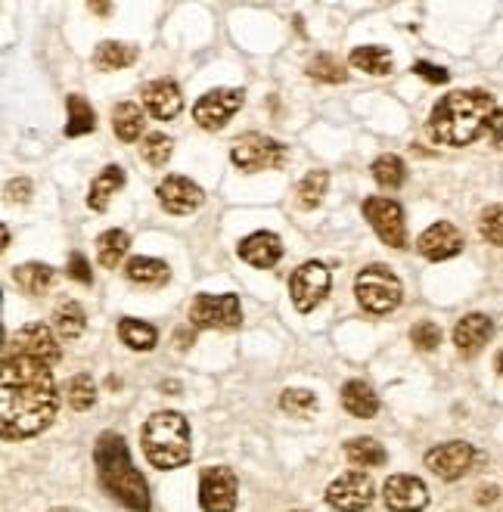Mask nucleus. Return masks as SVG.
<instances>
[{
    "label": "nucleus",
    "instance_id": "11",
    "mask_svg": "<svg viewBox=\"0 0 503 512\" xmlns=\"http://www.w3.org/2000/svg\"><path fill=\"white\" fill-rule=\"evenodd\" d=\"M4 354H22V357H35V360H44V364H59V357H63V348H59L53 329L44 326V323H25L22 329H16V336L10 339L7 351Z\"/></svg>",
    "mask_w": 503,
    "mask_h": 512
},
{
    "label": "nucleus",
    "instance_id": "14",
    "mask_svg": "<svg viewBox=\"0 0 503 512\" xmlns=\"http://www.w3.org/2000/svg\"><path fill=\"white\" fill-rule=\"evenodd\" d=\"M472 463H476V447L466 444V441H448V444H438L426 454V469L445 481H457L463 478Z\"/></svg>",
    "mask_w": 503,
    "mask_h": 512
},
{
    "label": "nucleus",
    "instance_id": "47",
    "mask_svg": "<svg viewBox=\"0 0 503 512\" xmlns=\"http://www.w3.org/2000/svg\"><path fill=\"white\" fill-rule=\"evenodd\" d=\"M497 373H500V376H503V351H500V354H497Z\"/></svg>",
    "mask_w": 503,
    "mask_h": 512
},
{
    "label": "nucleus",
    "instance_id": "38",
    "mask_svg": "<svg viewBox=\"0 0 503 512\" xmlns=\"http://www.w3.org/2000/svg\"><path fill=\"white\" fill-rule=\"evenodd\" d=\"M327 184H330V174L327 171H311L302 177L299 184V205L302 208H317L323 202V196H327Z\"/></svg>",
    "mask_w": 503,
    "mask_h": 512
},
{
    "label": "nucleus",
    "instance_id": "5",
    "mask_svg": "<svg viewBox=\"0 0 503 512\" xmlns=\"http://www.w3.org/2000/svg\"><path fill=\"white\" fill-rule=\"evenodd\" d=\"M354 295H358V305L370 314H392L401 298H404V289H401V280L392 274L386 264H370L364 267L358 280H354Z\"/></svg>",
    "mask_w": 503,
    "mask_h": 512
},
{
    "label": "nucleus",
    "instance_id": "33",
    "mask_svg": "<svg viewBox=\"0 0 503 512\" xmlns=\"http://www.w3.org/2000/svg\"><path fill=\"white\" fill-rule=\"evenodd\" d=\"M370 171H373V180L382 190H398V187H404V180H407V165L392 153L379 156Z\"/></svg>",
    "mask_w": 503,
    "mask_h": 512
},
{
    "label": "nucleus",
    "instance_id": "12",
    "mask_svg": "<svg viewBox=\"0 0 503 512\" xmlns=\"http://www.w3.org/2000/svg\"><path fill=\"white\" fill-rule=\"evenodd\" d=\"M373 478L367 472H345L327 488V503L336 512H364L373 503Z\"/></svg>",
    "mask_w": 503,
    "mask_h": 512
},
{
    "label": "nucleus",
    "instance_id": "19",
    "mask_svg": "<svg viewBox=\"0 0 503 512\" xmlns=\"http://www.w3.org/2000/svg\"><path fill=\"white\" fill-rule=\"evenodd\" d=\"M236 255H240L246 264L258 267V270H268V267H274L283 258V243H280L277 233L258 230V233H249L243 243L236 246Z\"/></svg>",
    "mask_w": 503,
    "mask_h": 512
},
{
    "label": "nucleus",
    "instance_id": "42",
    "mask_svg": "<svg viewBox=\"0 0 503 512\" xmlns=\"http://www.w3.org/2000/svg\"><path fill=\"white\" fill-rule=\"evenodd\" d=\"M413 75L426 78L429 84H448V81H451V72H448V69L432 66V63H417V66H413Z\"/></svg>",
    "mask_w": 503,
    "mask_h": 512
},
{
    "label": "nucleus",
    "instance_id": "36",
    "mask_svg": "<svg viewBox=\"0 0 503 512\" xmlns=\"http://www.w3.org/2000/svg\"><path fill=\"white\" fill-rule=\"evenodd\" d=\"M171 153H174V143H171V137H165V134H146L143 143H140V156H143V162H146V165H153V168H165L168 159H171Z\"/></svg>",
    "mask_w": 503,
    "mask_h": 512
},
{
    "label": "nucleus",
    "instance_id": "30",
    "mask_svg": "<svg viewBox=\"0 0 503 512\" xmlns=\"http://www.w3.org/2000/svg\"><path fill=\"white\" fill-rule=\"evenodd\" d=\"M112 131L118 140L134 143L143 131V109L137 103H118L112 109Z\"/></svg>",
    "mask_w": 503,
    "mask_h": 512
},
{
    "label": "nucleus",
    "instance_id": "26",
    "mask_svg": "<svg viewBox=\"0 0 503 512\" xmlns=\"http://www.w3.org/2000/svg\"><path fill=\"white\" fill-rule=\"evenodd\" d=\"M13 283L25 292V295H44L53 283V267L38 264V261H28L13 267Z\"/></svg>",
    "mask_w": 503,
    "mask_h": 512
},
{
    "label": "nucleus",
    "instance_id": "3",
    "mask_svg": "<svg viewBox=\"0 0 503 512\" xmlns=\"http://www.w3.org/2000/svg\"><path fill=\"white\" fill-rule=\"evenodd\" d=\"M94 463L100 485L106 488L109 497H115L131 512H150V488H146V478L134 469L122 435L103 432L94 447Z\"/></svg>",
    "mask_w": 503,
    "mask_h": 512
},
{
    "label": "nucleus",
    "instance_id": "1",
    "mask_svg": "<svg viewBox=\"0 0 503 512\" xmlns=\"http://www.w3.org/2000/svg\"><path fill=\"white\" fill-rule=\"evenodd\" d=\"M59 410L53 370L44 360L4 354L0 379V432L7 441L41 435Z\"/></svg>",
    "mask_w": 503,
    "mask_h": 512
},
{
    "label": "nucleus",
    "instance_id": "8",
    "mask_svg": "<svg viewBox=\"0 0 503 512\" xmlns=\"http://www.w3.org/2000/svg\"><path fill=\"white\" fill-rule=\"evenodd\" d=\"M364 218L376 230V236L392 249H407V224L404 208L389 196H367L364 199Z\"/></svg>",
    "mask_w": 503,
    "mask_h": 512
},
{
    "label": "nucleus",
    "instance_id": "2",
    "mask_svg": "<svg viewBox=\"0 0 503 512\" xmlns=\"http://www.w3.org/2000/svg\"><path fill=\"white\" fill-rule=\"evenodd\" d=\"M494 112L497 106L488 90H454L432 106L426 128L441 146H469L488 131Z\"/></svg>",
    "mask_w": 503,
    "mask_h": 512
},
{
    "label": "nucleus",
    "instance_id": "22",
    "mask_svg": "<svg viewBox=\"0 0 503 512\" xmlns=\"http://www.w3.org/2000/svg\"><path fill=\"white\" fill-rule=\"evenodd\" d=\"M342 407L351 413V416H358V419H370L379 413V398H376V391L364 382V379H351L342 385Z\"/></svg>",
    "mask_w": 503,
    "mask_h": 512
},
{
    "label": "nucleus",
    "instance_id": "43",
    "mask_svg": "<svg viewBox=\"0 0 503 512\" xmlns=\"http://www.w3.org/2000/svg\"><path fill=\"white\" fill-rule=\"evenodd\" d=\"M488 140L494 149H503V109H497L488 122Z\"/></svg>",
    "mask_w": 503,
    "mask_h": 512
},
{
    "label": "nucleus",
    "instance_id": "24",
    "mask_svg": "<svg viewBox=\"0 0 503 512\" xmlns=\"http://www.w3.org/2000/svg\"><path fill=\"white\" fill-rule=\"evenodd\" d=\"M351 66L358 69V72H367L373 78H382V75H389L392 72V53L386 47H379V44H367V47H354L351 50Z\"/></svg>",
    "mask_w": 503,
    "mask_h": 512
},
{
    "label": "nucleus",
    "instance_id": "4",
    "mask_svg": "<svg viewBox=\"0 0 503 512\" xmlns=\"http://www.w3.org/2000/svg\"><path fill=\"white\" fill-rule=\"evenodd\" d=\"M143 454L156 469H181L190 463L193 444H190V423L177 410L153 413L143 426Z\"/></svg>",
    "mask_w": 503,
    "mask_h": 512
},
{
    "label": "nucleus",
    "instance_id": "23",
    "mask_svg": "<svg viewBox=\"0 0 503 512\" xmlns=\"http://www.w3.org/2000/svg\"><path fill=\"white\" fill-rule=\"evenodd\" d=\"M125 277L137 286H165L171 280V267L159 258H131L125 267Z\"/></svg>",
    "mask_w": 503,
    "mask_h": 512
},
{
    "label": "nucleus",
    "instance_id": "46",
    "mask_svg": "<svg viewBox=\"0 0 503 512\" xmlns=\"http://www.w3.org/2000/svg\"><path fill=\"white\" fill-rule=\"evenodd\" d=\"M91 10H94V13H100V16L112 13V7H109V4H91Z\"/></svg>",
    "mask_w": 503,
    "mask_h": 512
},
{
    "label": "nucleus",
    "instance_id": "9",
    "mask_svg": "<svg viewBox=\"0 0 503 512\" xmlns=\"http://www.w3.org/2000/svg\"><path fill=\"white\" fill-rule=\"evenodd\" d=\"M327 292H330V270H327V264H320V261H305L289 280L292 305H295V311H302V314L314 311L320 301L327 298Z\"/></svg>",
    "mask_w": 503,
    "mask_h": 512
},
{
    "label": "nucleus",
    "instance_id": "31",
    "mask_svg": "<svg viewBox=\"0 0 503 512\" xmlns=\"http://www.w3.org/2000/svg\"><path fill=\"white\" fill-rule=\"evenodd\" d=\"M345 457L354 463V466H386L389 454H386V447H382L376 438H351L345 444Z\"/></svg>",
    "mask_w": 503,
    "mask_h": 512
},
{
    "label": "nucleus",
    "instance_id": "27",
    "mask_svg": "<svg viewBox=\"0 0 503 512\" xmlns=\"http://www.w3.org/2000/svg\"><path fill=\"white\" fill-rule=\"evenodd\" d=\"M118 339H122L131 351H153L159 342V333H156L153 323L125 317L122 323H118Z\"/></svg>",
    "mask_w": 503,
    "mask_h": 512
},
{
    "label": "nucleus",
    "instance_id": "20",
    "mask_svg": "<svg viewBox=\"0 0 503 512\" xmlns=\"http://www.w3.org/2000/svg\"><path fill=\"white\" fill-rule=\"evenodd\" d=\"M494 336V323L491 317L485 314H466L463 320H457L454 326V345L463 357H472V354H479L488 339Z\"/></svg>",
    "mask_w": 503,
    "mask_h": 512
},
{
    "label": "nucleus",
    "instance_id": "29",
    "mask_svg": "<svg viewBox=\"0 0 503 512\" xmlns=\"http://www.w3.org/2000/svg\"><path fill=\"white\" fill-rule=\"evenodd\" d=\"M53 329L59 339H78L84 329H87V314L84 308L78 305V301H66V305H59L53 311Z\"/></svg>",
    "mask_w": 503,
    "mask_h": 512
},
{
    "label": "nucleus",
    "instance_id": "21",
    "mask_svg": "<svg viewBox=\"0 0 503 512\" xmlns=\"http://www.w3.org/2000/svg\"><path fill=\"white\" fill-rule=\"evenodd\" d=\"M125 187V168L118 165H106L94 180H91V190H87V205L94 208V212H106L109 208V199Z\"/></svg>",
    "mask_w": 503,
    "mask_h": 512
},
{
    "label": "nucleus",
    "instance_id": "25",
    "mask_svg": "<svg viewBox=\"0 0 503 512\" xmlns=\"http://www.w3.org/2000/svg\"><path fill=\"white\" fill-rule=\"evenodd\" d=\"M140 50L134 44H122V41H103L94 53V66L100 72H115V69H125L137 63Z\"/></svg>",
    "mask_w": 503,
    "mask_h": 512
},
{
    "label": "nucleus",
    "instance_id": "7",
    "mask_svg": "<svg viewBox=\"0 0 503 512\" xmlns=\"http://www.w3.org/2000/svg\"><path fill=\"white\" fill-rule=\"evenodd\" d=\"M190 323L196 329H236L243 323L240 298H236L233 292H224V295L202 292L193 298V305H190Z\"/></svg>",
    "mask_w": 503,
    "mask_h": 512
},
{
    "label": "nucleus",
    "instance_id": "35",
    "mask_svg": "<svg viewBox=\"0 0 503 512\" xmlns=\"http://www.w3.org/2000/svg\"><path fill=\"white\" fill-rule=\"evenodd\" d=\"M308 75L314 81H323V84H345L348 81L345 66L339 63L333 53H317L311 63H308Z\"/></svg>",
    "mask_w": 503,
    "mask_h": 512
},
{
    "label": "nucleus",
    "instance_id": "17",
    "mask_svg": "<svg viewBox=\"0 0 503 512\" xmlns=\"http://www.w3.org/2000/svg\"><path fill=\"white\" fill-rule=\"evenodd\" d=\"M417 252L426 261H448L463 252V233L451 221H435L417 239Z\"/></svg>",
    "mask_w": 503,
    "mask_h": 512
},
{
    "label": "nucleus",
    "instance_id": "28",
    "mask_svg": "<svg viewBox=\"0 0 503 512\" xmlns=\"http://www.w3.org/2000/svg\"><path fill=\"white\" fill-rule=\"evenodd\" d=\"M128 249H131V236L125 230H106L97 236V261L109 270H115L125 261Z\"/></svg>",
    "mask_w": 503,
    "mask_h": 512
},
{
    "label": "nucleus",
    "instance_id": "10",
    "mask_svg": "<svg viewBox=\"0 0 503 512\" xmlns=\"http://www.w3.org/2000/svg\"><path fill=\"white\" fill-rule=\"evenodd\" d=\"M246 94L236 87H215L209 90V94H202L193 106V118L199 122V128L205 131H221L230 118L240 112Z\"/></svg>",
    "mask_w": 503,
    "mask_h": 512
},
{
    "label": "nucleus",
    "instance_id": "16",
    "mask_svg": "<svg viewBox=\"0 0 503 512\" xmlns=\"http://www.w3.org/2000/svg\"><path fill=\"white\" fill-rule=\"evenodd\" d=\"M156 193H159L162 208H165V212H171V215H190V212H196V208L205 202L202 187L193 184V180L184 177V174H168L159 184Z\"/></svg>",
    "mask_w": 503,
    "mask_h": 512
},
{
    "label": "nucleus",
    "instance_id": "44",
    "mask_svg": "<svg viewBox=\"0 0 503 512\" xmlns=\"http://www.w3.org/2000/svg\"><path fill=\"white\" fill-rule=\"evenodd\" d=\"M7 193H10V199L28 202V196H32V180H25V177L10 180V184H7Z\"/></svg>",
    "mask_w": 503,
    "mask_h": 512
},
{
    "label": "nucleus",
    "instance_id": "32",
    "mask_svg": "<svg viewBox=\"0 0 503 512\" xmlns=\"http://www.w3.org/2000/svg\"><path fill=\"white\" fill-rule=\"evenodd\" d=\"M97 128V112L84 97L72 94L69 97V122H66V137H84Z\"/></svg>",
    "mask_w": 503,
    "mask_h": 512
},
{
    "label": "nucleus",
    "instance_id": "18",
    "mask_svg": "<svg viewBox=\"0 0 503 512\" xmlns=\"http://www.w3.org/2000/svg\"><path fill=\"white\" fill-rule=\"evenodd\" d=\"M143 106L153 118H159V122H168V118H174L184 109L181 87H177L171 78H156L143 87Z\"/></svg>",
    "mask_w": 503,
    "mask_h": 512
},
{
    "label": "nucleus",
    "instance_id": "37",
    "mask_svg": "<svg viewBox=\"0 0 503 512\" xmlns=\"http://www.w3.org/2000/svg\"><path fill=\"white\" fill-rule=\"evenodd\" d=\"M280 407L289 416H311V413H317L320 401H317L314 391H308V388H286L283 395H280Z\"/></svg>",
    "mask_w": 503,
    "mask_h": 512
},
{
    "label": "nucleus",
    "instance_id": "15",
    "mask_svg": "<svg viewBox=\"0 0 503 512\" xmlns=\"http://www.w3.org/2000/svg\"><path fill=\"white\" fill-rule=\"evenodd\" d=\"M382 500L392 512H423L429 506V488L417 475H389L382 485Z\"/></svg>",
    "mask_w": 503,
    "mask_h": 512
},
{
    "label": "nucleus",
    "instance_id": "39",
    "mask_svg": "<svg viewBox=\"0 0 503 512\" xmlns=\"http://www.w3.org/2000/svg\"><path fill=\"white\" fill-rule=\"evenodd\" d=\"M479 233H482L485 243H491V246H500V249H503V205H491V208H485L482 218H479Z\"/></svg>",
    "mask_w": 503,
    "mask_h": 512
},
{
    "label": "nucleus",
    "instance_id": "34",
    "mask_svg": "<svg viewBox=\"0 0 503 512\" xmlns=\"http://www.w3.org/2000/svg\"><path fill=\"white\" fill-rule=\"evenodd\" d=\"M66 401H69V407L78 410V413L91 410V407L97 404V385H94V379L87 376V373L72 376L69 385H66Z\"/></svg>",
    "mask_w": 503,
    "mask_h": 512
},
{
    "label": "nucleus",
    "instance_id": "6",
    "mask_svg": "<svg viewBox=\"0 0 503 512\" xmlns=\"http://www.w3.org/2000/svg\"><path fill=\"white\" fill-rule=\"evenodd\" d=\"M230 162L246 174L283 168L286 146L277 143L274 137H264V134H243V137H236L230 146Z\"/></svg>",
    "mask_w": 503,
    "mask_h": 512
},
{
    "label": "nucleus",
    "instance_id": "45",
    "mask_svg": "<svg viewBox=\"0 0 503 512\" xmlns=\"http://www.w3.org/2000/svg\"><path fill=\"white\" fill-rule=\"evenodd\" d=\"M479 494H482V497H479V503H491V500H497V488H482Z\"/></svg>",
    "mask_w": 503,
    "mask_h": 512
},
{
    "label": "nucleus",
    "instance_id": "40",
    "mask_svg": "<svg viewBox=\"0 0 503 512\" xmlns=\"http://www.w3.org/2000/svg\"><path fill=\"white\" fill-rule=\"evenodd\" d=\"M410 342H413V348H417V351H435L441 345V329H438V323L420 320L417 326L410 329Z\"/></svg>",
    "mask_w": 503,
    "mask_h": 512
},
{
    "label": "nucleus",
    "instance_id": "13",
    "mask_svg": "<svg viewBox=\"0 0 503 512\" xmlns=\"http://www.w3.org/2000/svg\"><path fill=\"white\" fill-rule=\"evenodd\" d=\"M199 506H202V512H233L236 509V475L227 466L202 469Z\"/></svg>",
    "mask_w": 503,
    "mask_h": 512
},
{
    "label": "nucleus",
    "instance_id": "41",
    "mask_svg": "<svg viewBox=\"0 0 503 512\" xmlns=\"http://www.w3.org/2000/svg\"><path fill=\"white\" fill-rule=\"evenodd\" d=\"M69 277L78 280V283H84V286L94 283V274H91V267H87V261H84L81 252H72V258H69Z\"/></svg>",
    "mask_w": 503,
    "mask_h": 512
}]
</instances>
